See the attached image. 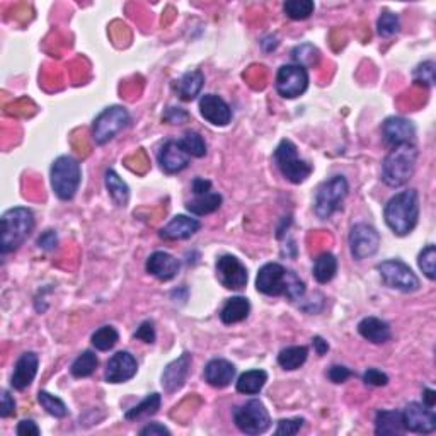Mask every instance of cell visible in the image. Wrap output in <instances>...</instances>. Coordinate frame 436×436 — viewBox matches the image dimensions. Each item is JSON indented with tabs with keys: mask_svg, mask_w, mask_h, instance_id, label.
I'll return each mask as SVG.
<instances>
[{
	"mask_svg": "<svg viewBox=\"0 0 436 436\" xmlns=\"http://www.w3.org/2000/svg\"><path fill=\"white\" fill-rule=\"evenodd\" d=\"M423 404L433 409L436 404V392L431 391V389H425V391H423Z\"/></svg>",
	"mask_w": 436,
	"mask_h": 436,
	"instance_id": "cell-53",
	"label": "cell"
},
{
	"mask_svg": "<svg viewBox=\"0 0 436 436\" xmlns=\"http://www.w3.org/2000/svg\"><path fill=\"white\" fill-rule=\"evenodd\" d=\"M404 431L401 411H379L375 416V435L392 436Z\"/></svg>",
	"mask_w": 436,
	"mask_h": 436,
	"instance_id": "cell-26",
	"label": "cell"
},
{
	"mask_svg": "<svg viewBox=\"0 0 436 436\" xmlns=\"http://www.w3.org/2000/svg\"><path fill=\"white\" fill-rule=\"evenodd\" d=\"M418 264H419V270L423 271V275H425L428 280H431V282H435L436 280V247L433 244L426 246L425 249L419 253Z\"/></svg>",
	"mask_w": 436,
	"mask_h": 436,
	"instance_id": "cell-40",
	"label": "cell"
},
{
	"mask_svg": "<svg viewBox=\"0 0 436 436\" xmlns=\"http://www.w3.org/2000/svg\"><path fill=\"white\" fill-rule=\"evenodd\" d=\"M38 367H40V356L33 351H26L21 355V358L16 362L14 373H12L11 385L16 391H26L29 385L35 380Z\"/></svg>",
	"mask_w": 436,
	"mask_h": 436,
	"instance_id": "cell-19",
	"label": "cell"
},
{
	"mask_svg": "<svg viewBox=\"0 0 436 436\" xmlns=\"http://www.w3.org/2000/svg\"><path fill=\"white\" fill-rule=\"evenodd\" d=\"M91 341L96 350L109 351V350H113V348L116 346V343L120 341V334L113 326H104L92 334Z\"/></svg>",
	"mask_w": 436,
	"mask_h": 436,
	"instance_id": "cell-35",
	"label": "cell"
},
{
	"mask_svg": "<svg viewBox=\"0 0 436 436\" xmlns=\"http://www.w3.org/2000/svg\"><path fill=\"white\" fill-rule=\"evenodd\" d=\"M16 414V401L7 391H2V404H0V416L9 418Z\"/></svg>",
	"mask_w": 436,
	"mask_h": 436,
	"instance_id": "cell-48",
	"label": "cell"
},
{
	"mask_svg": "<svg viewBox=\"0 0 436 436\" xmlns=\"http://www.w3.org/2000/svg\"><path fill=\"white\" fill-rule=\"evenodd\" d=\"M188 120H190V115L181 108H169L166 115H164V121H167V123L171 125H183L186 123Z\"/></svg>",
	"mask_w": 436,
	"mask_h": 436,
	"instance_id": "cell-45",
	"label": "cell"
},
{
	"mask_svg": "<svg viewBox=\"0 0 436 436\" xmlns=\"http://www.w3.org/2000/svg\"><path fill=\"white\" fill-rule=\"evenodd\" d=\"M377 31L382 38H391L401 31V21L396 14L385 11L377 21Z\"/></svg>",
	"mask_w": 436,
	"mask_h": 436,
	"instance_id": "cell-41",
	"label": "cell"
},
{
	"mask_svg": "<svg viewBox=\"0 0 436 436\" xmlns=\"http://www.w3.org/2000/svg\"><path fill=\"white\" fill-rule=\"evenodd\" d=\"M380 234L368 224H356L350 232V251L356 261L370 258L379 251Z\"/></svg>",
	"mask_w": 436,
	"mask_h": 436,
	"instance_id": "cell-12",
	"label": "cell"
},
{
	"mask_svg": "<svg viewBox=\"0 0 436 436\" xmlns=\"http://www.w3.org/2000/svg\"><path fill=\"white\" fill-rule=\"evenodd\" d=\"M363 382L367 385H372V387H385L389 384V377L387 373L379 370V368H368L363 373Z\"/></svg>",
	"mask_w": 436,
	"mask_h": 436,
	"instance_id": "cell-44",
	"label": "cell"
},
{
	"mask_svg": "<svg viewBox=\"0 0 436 436\" xmlns=\"http://www.w3.org/2000/svg\"><path fill=\"white\" fill-rule=\"evenodd\" d=\"M205 86V75L200 70H193V72H186L181 77L178 86V94L183 101H193L200 96L201 89Z\"/></svg>",
	"mask_w": 436,
	"mask_h": 436,
	"instance_id": "cell-27",
	"label": "cell"
},
{
	"mask_svg": "<svg viewBox=\"0 0 436 436\" xmlns=\"http://www.w3.org/2000/svg\"><path fill=\"white\" fill-rule=\"evenodd\" d=\"M201 224L196 218L186 215H176L169 224L161 230V237L164 241H184L198 232Z\"/></svg>",
	"mask_w": 436,
	"mask_h": 436,
	"instance_id": "cell-22",
	"label": "cell"
},
{
	"mask_svg": "<svg viewBox=\"0 0 436 436\" xmlns=\"http://www.w3.org/2000/svg\"><path fill=\"white\" fill-rule=\"evenodd\" d=\"M190 155H188L186 150L183 149V145L179 142H166L161 147L157 154V161L161 164L162 171L167 174H176L181 173L188 167L190 164Z\"/></svg>",
	"mask_w": 436,
	"mask_h": 436,
	"instance_id": "cell-18",
	"label": "cell"
},
{
	"mask_svg": "<svg viewBox=\"0 0 436 436\" xmlns=\"http://www.w3.org/2000/svg\"><path fill=\"white\" fill-rule=\"evenodd\" d=\"M377 271L380 272L384 283L389 288H394V290L413 293L418 292L419 287H421L416 272L411 270L408 264L399 261V259H389V261L380 263L377 266Z\"/></svg>",
	"mask_w": 436,
	"mask_h": 436,
	"instance_id": "cell-10",
	"label": "cell"
},
{
	"mask_svg": "<svg viewBox=\"0 0 436 436\" xmlns=\"http://www.w3.org/2000/svg\"><path fill=\"white\" fill-rule=\"evenodd\" d=\"M0 222H2V236H0L2 254L18 251L35 229V215L31 210L23 207L7 210Z\"/></svg>",
	"mask_w": 436,
	"mask_h": 436,
	"instance_id": "cell-4",
	"label": "cell"
},
{
	"mask_svg": "<svg viewBox=\"0 0 436 436\" xmlns=\"http://www.w3.org/2000/svg\"><path fill=\"white\" fill-rule=\"evenodd\" d=\"M161 402H162L161 394H157V392L150 394V396H147L140 404H137L135 408L130 409L128 413L125 414V418H127L128 421H133V419L152 416V414L157 413L159 408H161Z\"/></svg>",
	"mask_w": 436,
	"mask_h": 436,
	"instance_id": "cell-33",
	"label": "cell"
},
{
	"mask_svg": "<svg viewBox=\"0 0 436 436\" xmlns=\"http://www.w3.org/2000/svg\"><path fill=\"white\" fill-rule=\"evenodd\" d=\"M382 137L391 147L413 144L414 138H416V128L409 120L401 118V116H392L382 125Z\"/></svg>",
	"mask_w": 436,
	"mask_h": 436,
	"instance_id": "cell-15",
	"label": "cell"
},
{
	"mask_svg": "<svg viewBox=\"0 0 436 436\" xmlns=\"http://www.w3.org/2000/svg\"><path fill=\"white\" fill-rule=\"evenodd\" d=\"M179 264L178 259L174 258V256L164 253V251H157V253H154L150 256L149 259H147V272H150V275L155 276L157 280H161V282H169V280H173L178 276L179 272Z\"/></svg>",
	"mask_w": 436,
	"mask_h": 436,
	"instance_id": "cell-21",
	"label": "cell"
},
{
	"mask_svg": "<svg viewBox=\"0 0 436 436\" xmlns=\"http://www.w3.org/2000/svg\"><path fill=\"white\" fill-rule=\"evenodd\" d=\"M135 338L137 339H142V341H144V343H149V345H152V343H155V327H154V322H150V321L142 322L140 327H138V329H137Z\"/></svg>",
	"mask_w": 436,
	"mask_h": 436,
	"instance_id": "cell-46",
	"label": "cell"
},
{
	"mask_svg": "<svg viewBox=\"0 0 436 436\" xmlns=\"http://www.w3.org/2000/svg\"><path fill=\"white\" fill-rule=\"evenodd\" d=\"M304 426V419L293 418V419H282L278 421V428H276V436H293L297 435Z\"/></svg>",
	"mask_w": 436,
	"mask_h": 436,
	"instance_id": "cell-43",
	"label": "cell"
},
{
	"mask_svg": "<svg viewBox=\"0 0 436 436\" xmlns=\"http://www.w3.org/2000/svg\"><path fill=\"white\" fill-rule=\"evenodd\" d=\"M268 382V373L264 370H249L242 373L237 380V392L246 396H256L263 391Z\"/></svg>",
	"mask_w": 436,
	"mask_h": 436,
	"instance_id": "cell-28",
	"label": "cell"
},
{
	"mask_svg": "<svg viewBox=\"0 0 436 436\" xmlns=\"http://www.w3.org/2000/svg\"><path fill=\"white\" fill-rule=\"evenodd\" d=\"M210 191H212V183H210L208 179L196 178L195 181H193V193H195L196 196H203Z\"/></svg>",
	"mask_w": 436,
	"mask_h": 436,
	"instance_id": "cell-52",
	"label": "cell"
},
{
	"mask_svg": "<svg viewBox=\"0 0 436 436\" xmlns=\"http://www.w3.org/2000/svg\"><path fill=\"white\" fill-rule=\"evenodd\" d=\"M234 423L242 433L263 435L270 430L271 418L263 402L253 399L234 409Z\"/></svg>",
	"mask_w": 436,
	"mask_h": 436,
	"instance_id": "cell-8",
	"label": "cell"
},
{
	"mask_svg": "<svg viewBox=\"0 0 436 436\" xmlns=\"http://www.w3.org/2000/svg\"><path fill=\"white\" fill-rule=\"evenodd\" d=\"M309 87L307 69L300 65H283L276 75V91L285 99H295Z\"/></svg>",
	"mask_w": 436,
	"mask_h": 436,
	"instance_id": "cell-11",
	"label": "cell"
},
{
	"mask_svg": "<svg viewBox=\"0 0 436 436\" xmlns=\"http://www.w3.org/2000/svg\"><path fill=\"white\" fill-rule=\"evenodd\" d=\"M179 144L183 145V149L186 150L190 157L201 159V157H205V155H207V144H205L203 137H201L200 133L188 132L186 135H184L181 140H179Z\"/></svg>",
	"mask_w": 436,
	"mask_h": 436,
	"instance_id": "cell-39",
	"label": "cell"
},
{
	"mask_svg": "<svg viewBox=\"0 0 436 436\" xmlns=\"http://www.w3.org/2000/svg\"><path fill=\"white\" fill-rule=\"evenodd\" d=\"M402 425L411 433L430 435L436 430V414L431 408L419 402H411L402 411Z\"/></svg>",
	"mask_w": 436,
	"mask_h": 436,
	"instance_id": "cell-13",
	"label": "cell"
},
{
	"mask_svg": "<svg viewBox=\"0 0 436 436\" xmlns=\"http://www.w3.org/2000/svg\"><path fill=\"white\" fill-rule=\"evenodd\" d=\"M358 333L373 345H385L392 338L391 326L379 317H365L358 324Z\"/></svg>",
	"mask_w": 436,
	"mask_h": 436,
	"instance_id": "cell-24",
	"label": "cell"
},
{
	"mask_svg": "<svg viewBox=\"0 0 436 436\" xmlns=\"http://www.w3.org/2000/svg\"><path fill=\"white\" fill-rule=\"evenodd\" d=\"M275 162L283 178L293 184L307 181L309 176L312 174V166L309 162L302 161L299 157V150H297L292 140L280 142V145L275 150Z\"/></svg>",
	"mask_w": 436,
	"mask_h": 436,
	"instance_id": "cell-6",
	"label": "cell"
},
{
	"mask_svg": "<svg viewBox=\"0 0 436 436\" xmlns=\"http://www.w3.org/2000/svg\"><path fill=\"white\" fill-rule=\"evenodd\" d=\"M50 178H52L53 193L58 198L64 201L72 200L81 186V164L70 155H62L53 162Z\"/></svg>",
	"mask_w": 436,
	"mask_h": 436,
	"instance_id": "cell-5",
	"label": "cell"
},
{
	"mask_svg": "<svg viewBox=\"0 0 436 436\" xmlns=\"http://www.w3.org/2000/svg\"><path fill=\"white\" fill-rule=\"evenodd\" d=\"M58 244V237L54 230H46L43 236L38 239V246L43 251H54V247Z\"/></svg>",
	"mask_w": 436,
	"mask_h": 436,
	"instance_id": "cell-49",
	"label": "cell"
},
{
	"mask_svg": "<svg viewBox=\"0 0 436 436\" xmlns=\"http://www.w3.org/2000/svg\"><path fill=\"white\" fill-rule=\"evenodd\" d=\"M222 207V196L218 195V193H207V195L203 196H196L195 200L188 201L186 208L188 212L193 213V215H210V213L217 212L218 208Z\"/></svg>",
	"mask_w": 436,
	"mask_h": 436,
	"instance_id": "cell-30",
	"label": "cell"
},
{
	"mask_svg": "<svg viewBox=\"0 0 436 436\" xmlns=\"http://www.w3.org/2000/svg\"><path fill=\"white\" fill-rule=\"evenodd\" d=\"M200 113L208 123L215 125V127H227L232 120V109L217 94L201 96Z\"/></svg>",
	"mask_w": 436,
	"mask_h": 436,
	"instance_id": "cell-17",
	"label": "cell"
},
{
	"mask_svg": "<svg viewBox=\"0 0 436 436\" xmlns=\"http://www.w3.org/2000/svg\"><path fill=\"white\" fill-rule=\"evenodd\" d=\"M309 350L305 346H290L285 348L278 355V365L283 370H299V368L307 362Z\"/></svg>",
	"mask_w": 436,
	"mask_h": 436,
	"instance_id": "cell-32",
	"label": "cell"
},
{
	"mask_svg": "<svg viewBox=\"0 0 436 436\" xmlns=\"http://www.w3.org/2000/svg\"><path fill=\"white\" fill-rule=\"evenodd\" d=\"M418 149L414 144L392 147L382 164V179L387 186L399 188L409 183L416 171Z\"/></svg>",
	"mask_w": 436,
	"mask_h": 436,
	"instance_id": "cell-3",
	"label": "cell"
},
{
	"mask_svg": "<svg viewBox=\"0 0 436 436\" xmlns=\"http://www.w3.org/2000/svg\"><path fill=\"white\" fill-rule=\"evenodd\" d=\"M385 224L396 236H409L419 220V196L414 190L402 191L392 196L384 210Z\"/></svg>",
	"mask_w": 436,
	"mask_h": 436,
	"instance_id": "cell-2",
	"label": "cell"
},
{
	"mask_svg": "<svg viewBox=\"0 0 436 436\" xmlns=\"http://www.w3.org/2000/svg\"><path fill=\"white\" fill-rule=\"evenodd\" d=\"M38 401H40V404L43 406L46 413L52 414L54 418H65L67 414H69V409H67L65 402L62 401L60 397L52 396L50 392L40 391V394H38Z\"/></svg>",
	"mask_w": 436,
	"mask_h": 436,
	"instance_id": "cell-38",
	"label": "cell"
},
{
	"mask_svg": "<svg viewBox=\"0 0 436 436\" xmlns=\"http://www.w3.org/2000/svg\"><path fill=\"white\" fill-rule=\"evenodd\" d=\"M348 191H350V184H348L345 176H334L333 179L326 181L319 188L316 195V203H314L316 215L321 220L333 217L343 207Z\"/></svg>",
	"mask_w": 436,
	"mask_h": 436,
	"instance_id": "cell-7",
	"label": "cell"
},
{
	"mask_svg": "<svg viewBox=\"0 0 436 436\" xmlns=\"http://www.w3.org/2000/svg\"><path fill=\"white\" fill-rule=\"evenodd\" d=\"M130 123V113L123 106H111L106 108L103 113L94 120L92 125V137L98 145H104L111 142L121 130L127 128Z\"/></svg>",
	"mask_w": 436,
	"mask_h": 436,
	"instance_id": "cell-9",
	"label": "cell"
},
{
	"mask_svg": "<svg viewBox=\"0 0 436 436\" xmlns=\"http://www.w3.org/2000/svg\"><path fill=\"white\" fill-rule=\"evenodd\" d=\"M256 288L268 297H287L288 300H300L305 295V285L295 272L278 263H268L259 270Z\"/></svg>",
	"mask_w": 436,
	"mask_h": 436,
	"instance_id": "cell-1",
	"label": "cell"
},
{
	"mask_svg": "<svg viewBox=\"0 0 436 436\" xmlns=\"http://www.w3.org/2000/svg\"><path fill=\"white\" fill-rule=\"evenodd\" d=\"M138 363L128 351H118L109 358L106 367V382L109 384H125L137 375Z\"/></svg>",
	"mask_w": 436,
	"mask_h": 436,
	"instance_id": "cell-16",
	"label": "cell"
},
{
	"mask_svg": "<svg viewBox=\"0 0 436 436\" xmlns=\"http://www.w3.org/2000/svg\"><path fill=\"white\" fill-rule=\"evenodd\" d=\"M217 278L227 290H242L247 285V270L236 256H222L217 261Z\"/></svg>",
	"mask_w": 436,
	"mask_h": 436,
	"instance_id": "cell-14",
	"label": "cell"
},
{
	"mask_svg": "<svg viewBox=\"0 0 436 436\" xmlns=\"http://www.w3.org/2000/svg\"><path fill=\"white\" fill-rule=\"evenodd\" d=\"M234 377H236V367L224 358L212 360L205 367V380L215 389L229 387Z\"/></svg>",
	"mask_w": 436,
	"mask_h": 436,
	"instance_id": "cell-23",
	"label": "cell"
},
{
	"mask_svg": "<svg viewBox=\"0 0 436 436\" xmlns=\"http://www.w3.org/2000/svg\"><path fill=\"white\" fill-rule=\"evenodd\" d=\"M312 343H314V348H316V351H317V355H326L327 351H329V345H327V341H324V339H322L321 336H316L312 339Z\"/></svg>",
	"mask_w": 436,
	"mask_h": 436,
	"instance_id": "cell-54",
	"label": "cell"
},
{
	"mask_svg": "<svg viewBox=\"0 0 436 436\" xmlns=\"http://www.w3.org/2000/svg\"><path fill=\"white\" fill-rule=\"evenodd\" d=\"M292 58H293V62H295V65H300V67H304V69H309V67L317 65L321 54H319V50L316 48V46L304 43V45L297 46V48H293Z\"/></svg>",
	"mask_w": 436,
	"mask_h": 436,
	"instance_id": "cell-37",
	"label": "cell"
},
{
	"mask_svg": "<svg viewBox=\"0 0 436 436\" xmlns=\"http://www.w3.org/2000/svg\"><path fill=\"white\" fill-rule=\"evenodd\" d=\"M191 368V355L183 353L178 360H174L173 363H169L166 367V370L162 373V387L164 391L173 394L183 387L184 382H186L188 375H190Z\"/></svg>",
	"mask_w": 436,
	"mask_h": 436,
	"instance_id": "cell-20",
	"label": "cell"
},
{
	"mask_svg": "<svg viewBox=\"0 0 436 436\" xmlns=\"http://www.w3.org/2000/svg\"><path fill=\"white\" fill-rule=\"evenodd\" d=\"M104 181H106V188H108L109 196H111V200L115 201L118 207H123V208L127 207L128 200H130L128 184L125 183L123 179H121L113 169L106 171V178H104Z\"/></svg>",
	"mask_w": 436,
	"mask_h": 436,
	"instance_id": "cell-29",
	"label": "cell"
},
{
	"mask_svg": "<svg viewBox=\"0 0 436 436\" xmlns=\"http://www.w3.org/2000/svg\"><path fill=\"white\" fill-rule=\"evenodd\" d=\"M40 428L35 421H31V419H26V421H21L18 426V435L19 436H38L40 435Z\"/></svg>",
	"mask_w": 436,
	"mask_h": 436,
	"instance_id": "cell-50",
	"label": "cell"
},
{
	"mask_svg": "<svg viewBox=\"0 0 436 436\" xmlns=\"http://www.w3.org/2000/svg\"><path fill=\"white\" fill-rule=\"evenodd\" d=\"M338 272V259L331 253H322L314 263V278L319 283H329Z\"/></svg>",
	"mask_w": 436,
	"mask_h": 436,
	"instance_id": "cell-31",
	"label": "cell"
},
{
	"mask_svg": "<svg viewBox=\"0 0 436 436\" xmlns=\"http://www.w3.org/2000/svg\"><path fill=\"white\" fill-rule=\"evenodd\" d=\"M251 304L246 297H232L225 302L220 310V319L224 324H237L249 317Z\"/></svg>",
	"mask_w": 436,
	"mask_h": 436,
	"instance_id": "cell-25",
	"label": "cell"
},
{
	"mask_svg": "<svg viewBox=\"0 0 436 436\" xmlns=\"http://www.w3.org/2000/svg\"><path fill=\"white\" fill-rule=\"evenodd\" d=\"M140 435L142 436H155V435H159V436L167 435V436H169L171 431L167 430V428L164 426V425H161V423H152V425L145 426L144 430L140 431Z\"/></svg>",
	"mask_w": 436,
	"mask_h": 436,
	"instance_id": "cell-51",
	"label": "cell"
},
{
	"mask_svg": "<svg viewBox=\"0 0 436 436\" xmlns=\"http://www.w3.org/2000/svg\"><path fill=\"white\" fill-rule=\"evenodd\" d=\"M98 365V356L92 353V351H84L82 355L75 358L72 367H70V372H72L75 379H86V377H91L94 373Z\"/></svg>",
	"mask_w": 436,
	"mask_h": 436,
	"instance_id": "cell-34",
	"label": "cell"
},
{
	"mask_svg": "<svg viewBox=\"0 0 436 436\" xmlns=\"http://www.w3.org/2000/svg\"><path fill=\"white\" fill-rule=\"evenodd\" d=\"M435 62H423L419 64L413 72L414 82L419 84V86H426L431 87L435 84Z\"/></svg>",
	"mask_w": 436,
	"mask_h": 436,
	"instance_id": "cell-42",
	"label": "cell"
},
{
	"mask_svg": "<svg viewBox=\"0 0 436 436\" xmlns=\"http://www.w3.org/2000/svg\"><path fill=\"white\" fill-rule=\"evenodd\" d=\"M327 377H329V380L333 382V384H345L351 377V370L346 367H341V365H334V367H331Z\"/></svg>",
	"mask_w": 436,
	"mask_h": 436,
	"instance_id": "cell-47",
	"label": "cell"
},
{
	"mask_svg": "<svg viewBox=\"0 0 436 436\" xmlns=\"http://www.w3.org/2000/svg\"><path fill=\"white\" fill-rule=\"evenodd\" d=\"M314 9H316V6L312 0H288L283 6L285 14L293 21L309 19L314 14Z\"/></svg>",
	"mask_w": 436,
	"mask_h": 436,
	"instance_id": "cell-36",
	"label": "cell"
}]
</instances>
